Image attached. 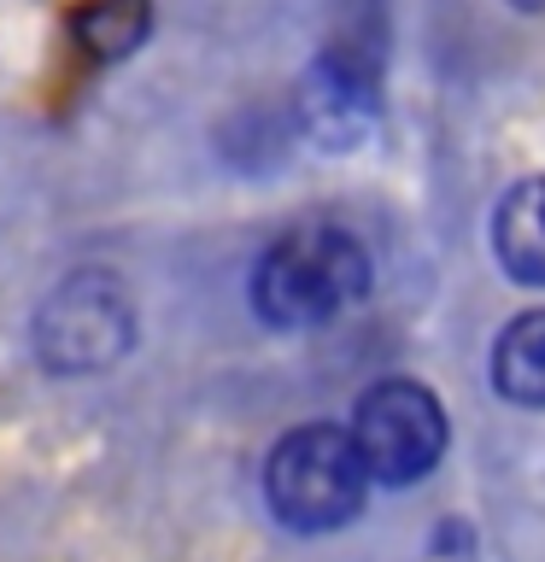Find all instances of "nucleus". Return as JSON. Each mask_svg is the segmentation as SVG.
<instances>
[{
    "instance_id": "nucleus-4",
    "label": "nucleus",
    "mask_w": 545,
    "mask_h": 562,
    "mask_svg": "<svg viewBox=\"0 0 545 562\" xmlns=\"http://www.w3.org/2000/svg\"><path fill=\"white\" fill-rule=\"evenodd\" d=\"M135 340V305L118 276H70L35 311V351L59 375H100Z\"/></svg>"
},
{
    "instance_id": "nucleus-6",
    "label": "nucleus",
    "mask_w": 545,
    "mask_h": 562,
    "mask_svg": "<svg viewBox=\"0 0 545 562\" xmlns=\"http://www.w3.org/2000/svg\"><path fill=\"white\" fill-rule=\"evenodd\" d=\"M492 258L516 288H545V176H522L492 205Z\"/></svg>"
},
{
    "instance_id": "nucleus-2",
    "label": "nucleus",
    "mask_w": 545,
    "mask_h": 562,
    "mask_svg": "<svg viewBox=\"0 0 545 562\" xmlns=\"http://www.w3.org/2000/svg\"><path fill=\"white\" fill-rule=\"evenodd\" d=\"M264 498H270V516L293 533L346 527L369 498V474L352 434L334 422H305V428L281 434L264 463Z\"/></svg>"
},
{
    "instance_id": "nucleus-9",
    "label": "nucleus",
    "mask_w": 545,
    "mask_h": 562,
    "mask_svg": "<svg viewBox=\"0 0 545 562\" xmlns=\"http://www.w3.org/2000/svg\"><path fill=\"white\" fill-rule=\"evenodd\" d=\"M510 7H522V12H545V0H510Z\"/></svg>"
},
{
    "instance_id": "nucleus-8",
    "label": "nucleus",
    "mask_w": 545,
    "mask_h": 562,
    "mask_svg": "<svg viewBox=\"0 0 545 562\" xmlns=\"http://www.w3.org/2000/svg\"><path fill=\"white\" fill-rule=\"evenodd\" d=\"M153 30V0H82L70 12V35L88 59H123L147 42Z\"/></svg>"
},
{
    "instance_id": "nucleus-3",
    "label": "nucleus",
    "mask_w": 545,
    "mask_h": 562,
    "mask_svg": "<svg viewBox=\"0 0 545 562\" xmlns=\"http://www.w3.org/2000/svg\"><path fill=\"white\" fill-rule=\"evenodd\" d=\"M352 446L364 457V474L381 486H416L440 469V457L452 446V422L440 411V398L422 381L387 375L364 386L352 404Z\"/></svg>"
},
{
    "instance_id": "nucleus-5",
    "label": "nucleus",
    "mask_w": 545,
    "mask_h": 562,
    "mask_svg": "<svg viewBox=\"0 0 545 562\" xmlns=\"http://www.w3.org/2000/svg\"><path fill=\"white\" fill-rule=\"evenodd\" d=\"M299 117L323 147H358L381 117V35L334 30L299 82Z\"/></svg>"
},
{
    "instance_id": "nucleus-1",
    "label": "nucleus",
    "mask_w": 545,
    "mask_h": 562,
    "mask_svg": "<svg viewBox=\"0 0 545 562\" xmlns=\"http://www.w3.org/2000/svg\"><path fill=\"white\" fill-rule=\"evenodd\" d=\"M369 293V252L334 223L288 228L253 263V311L270 328H323Z\"/></svg>"
},
{
    "instance_id": "nucleus-7",
    "label": "nucleus",
    "mask_w": 545,
    "mask_h": 562,
    "mask_svg": "<svg viewBox=\"0 0 545 562\" xmlns=\"http://www.w3.org/2000/svg\"><path fill=\"white\" fill-rule=\"evenodd\" d=\"M487 381L522 411H545V311H522L499 328L487 351Z\"/></svg>"
}]
</instances>
